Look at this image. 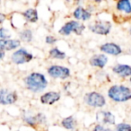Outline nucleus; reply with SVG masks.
<instances>
[{
  "instance_id": "obj_8",
  "label": "nucleus",
  "mask_w": 131,
  "mask_h": 131,
  "mask_svg": "<svg viewBox=\"0 0 131 131\" xmlns=\"http://www.w3.org/2000/svg\"><path fill=\"white\" fill-rule=\"evenodd\" d=\"M17 101V93L7 89H0V104L10 105Z\"/></svg>"
},
{
  "instance_id": "obj_9",
  "label": "nucleus",
  "mask_w": 131,
  "mask_h": 131,
  "mask_svg": "<svg viewBox=\"0 0 131 131\" xmlns=\"http://www.w3.org/2000/svg\"><path fill=\"white\" fill-rule=\"evenodd\" d=\"M96 120L103 125H115V116L111 111H102L97 112ZM100 124V125H101Z\"/></svg>"
},
{
  "instance_id": "obj_17",
  "label": "nucleus",
  "mask_w": 131,
  "mask_h": 131,
  "mask_svg": "<svg viewBox=\"0 0 131 131\" xmlns=\"http://www.w3.org/2000/svg\"><path fill=\"white\" fill-rule=\"evenodd\" d=\"M116 8L120 12H124L126 14L131 13V5L128 0H120L117 3Z\"/></svg>"
},
{
  "instance_id": "obj_3",
  "label": "nucleus",
  "mask_w": 131,
  "mask_h": 131,
  "mask_svg": "<svg viewBox=\"0 0 131 131\" xmlns=\"http://www.w3.org/2000/svg\"><path fill=\"white\" fill-rule=\"evenodd\" d=\"M84 101L88 106L93 108H102L106 104L105 97L97 92H91L86 93L84 97Z\"/></svg>"
},
{
  "instance_id": "obj_5",
  "label": "nucleus",
  "mask_w": 131,
  "mask_h": 131,
  "mask_svg": "<svg viewBox=\"0 0 131 131\" xmlns=\"http://www.w3.org/2000/svg\"><path fill=\"white\" fill-rule=\"evenodd\" d=\"M48 74L52 78H59V79H67L70 75L69 68L62 67V66H50L48 68Z\"/></svg>"
},
{
  "instance_id": "obj_20",
  "label": "nucleus",
  "mask_w": 131,
  "mask_h": 131,
  "mask_svg": "<svg viewBox=\"0 0 131 131\" xmlns=\"http://www.w3.org/2000/svg\"><path fill=\"white\" fill-rule=\"evenodd\" d=\"M19 36H20V39L23 41L31 42V40H32V31L29 29L23 30V31H21L20 33H19Z\"/></svg>"
},
{
  "instance_id": "obj_28",
  "label": "nucleus",
  "mask_w": 131,
  "mask_h": 131,
  "mask_svg": "<svg viewBox=\"0 0 131 131\" xmlns=\"http://www.w3.org/2000/svg\"><path fill=\"white\" fill-rule=\"evenodd\" d=\"M73 131H78V130H73Z\"/></svg>"
},
{
  "instance_id": "obj_19",
  "label": "nucleus",
  "mask_w": 131,
  "mask_h": 131,
  "mask_svg": "<svg viewBox=\"0 0 131 131\" xmlns=\"http://www.w3.org/2000/svg\"><path fill=\"white\" fill-rule=\"evenodd\" d=\"M49 57L55 59H64L66 58V53L59 50L58 48H53L49 50Z\"/></svg>"
},
{
  "instance_id": "obj_26",
  "label": "nucleus",
  "mask_w": 131,
  "mask_h": 131,
  "mask_svg": "<svg viewBox=\"0 0 131 131\" xmlns=\"http://www.w3.org/2000/svg\"><path fill=\"white\" fill-rule=\"evenodd\" d=\"M6 15H5V14H3V13H0V24H3V23L6 21Z\"/></svg>"
},
{
  "instance_id": "obj_2",
  "label": "nucleus",
  "mask_w": 131,
  "mask_h": 131,
  "mask_svg": "<svg viewBox=\"0 0 131 131\" xmlns=\"http://www.w3.org/2000/svg\"><path fill=\"white\" fill-rule=\"evenodd\" d=\"M108 96L113 102H125L131 98V91L127 86L115 84L108 90Z\"/></svg>"
},
{
  "instance_id": "obj_4",
  "label": "nucleus",
  "mask_w": 131,
  "mask_h": 131,
  "mask_svg": "<svg viewBox=\"0 0 131 131\" xmlns=\"http://www.w3.org/2000/svg\"><path fill=\"white\" fill-rule=\"evenodd\" d=\"M84 29H85V26L81 23L77 21H69L59 30L58 32L64 36H68L72 32H75L77 35H81Z\"/></svg>"
},
{
  "instance_id": "obj_14",
  "label": "nucleus",
  "mask_w": 131,
  "mask_h": 131,
  "mask_svg": "<svg viewBox=\"0 0 131 131\" xmlns=\"http://www.w3.org/2000/svg\"><path fill=\"white\" fill-rule=\"evenodd\" d=\"M112 71L122 77H127L131 75V68L128 65L118 64V65H116L112 68Z\"/></svg>"
},
{
  "instance_id": "obj_23",
  "label": "nucleus",
  "mask_w": 131,
  "mask_h": 131,
  "mask_svg": "<svg viewBox=\"0 0 131 131\" xmlns=\"http://www.w3.org/2000/svg\"><path fill=\"white\" fill-rule=\"evenodd\" d=\"M25 121H26V123L29 124V125H31V126H34L35 124H37L35 116H28V117H26Z\"/></svg>"
},
{
  "instance_id": "obj_25",
  "label": "nucleus",
  "mask_w": 131,
  "mask_h": 131,
  "mask_svg": "<svg viewBox=\"0 0 131 131\" xmlns=\"http://www.w3.org/2000/svg\"><path fill=\"white\" fill-rule=\"evenodd\" d=\"M46 43L47 44H54L57 41V39L54 38L53 36H47L45 39Z\"/></svg>"
},
{
  "instance_id": "obj_13",
  "label": "nucleus",
  "mask_w": 131,
  "mask_h": 131,
  "mask_svg": "<svg viewBox=\"0 0 131 131\" xmlns=\"http://www.w3.org/2000/svg\"><path fill=\"white\" fill-rule=\"evenodd\" d=\"M20 46V40H0V50L7 51L12 50Z\"/></svg>"
},
{
  "instance_id": "obj_1",
  "label": "nucleus",
  "mask_w": 131,
  "mask_h": 131,
  "mask_svg": "<svg viewBox=\"0 0 131 131\" xmlns=\"http://www.w3.org/2000/svg\"><path fill=\"white\" fill-rule=\"evenodd\" d=\"M24 83L30 91L33 93H39L42 92L46 89L48 85V81L45 75L40 73H31L28 77H25Z\"/></svg>"
},
{
  "instance_id": "obj_24",
  "label": "nucleus",
  "mask_w": 131,
  "mask_h": 131,
  "mask_svg": "<svg viewBox=\"0 0 131 131\" xmlns=\"http://www.w3.org/2000/svg\"><path fill=\"white\" fill-rule=\"evenodd\" d=\"M93 131H112L111 128H108V127H104L102 125H96L94 127H93Z\"/></svg>"
},
{
  "instance_id": "obj_27",
  "label": "nucleus",
  "mask_w": 131,
  "mask_h": 131,
  "mask_svg": "<svg viewBox=\"0 0 131 131\" xmlns=\"http://www.w3.org/2000/svg\"><path fill=\"white\" fill-rule=\"evenodd\" d=\"M4 57H5V52H4V51L0 50V60L3 59V58H4Z\"/></svg>"
},
{
  "instance_id": "obj_15",
  "label": "nucleus",
  "mask_w": 131,
  "mask_h": 131,
  "mask_svg": "<svg viewBox=\"0 0 131 131\" xmlns=\"http://www.w3.org/2000/svg\"><path fill=\"white\" fill-rule=\"evenodd\" d=\"M73 15L75 19L81 21H87L91 18L92 15L90 12H88L86 9L83 8L82 6H78L75 8V10L74 11Z\"/></svg>"
},
{
  "instance_id": "obj_6",
  "label": "nucleus",
  "mask_w": 131,
  "mask_h": 131,
  "mask_svg": "<svg viewBox=\"0 0 131 131\" xmlns=\"http://www.w3.org/2000/svg\"><path fill=\"white\" fill-rule=\"evenodd\" d=\"M111 24L108 21H96L89 25L90 31L100 35H108L111 31Z\"/></svg>"
},
{
  "instance_id": "obj_22",
  "label": "nucleus",
  "mask_w": 131,
  "mask_h": 131,
  "mask_svg": "<svg viewBox=\"0 0 131 131\" xmlns=\"http://www.w3.org/2000/svg\"><path fill=\"white\" fill-rule=\"evenodd\" d=\"M116 131H131V127L129 124L119 123L116 126Z\"/></svg>"
},
{
  "instance_id": "obj_16",
  "label": "nucleus",
  "mask_w": 131,
  "mask_h": 131,
  "mask_svg": "<svg viewBox=\"0 0 131 131\" xmlns=\"http://www.w3.org/2000/svg\"><path fill=\"white\" fill-rule=\"evenodd\" d=\"M23 15H24V18L26 19V21H28L29 23H36L39 19L38 13H37L36 10L33 9V8H29V9H27Z\"/></svg>"
},
{
  "instance_id": "obj_21",
  "label": "nucleus",
  "mask_w": 131,
  "mask_h": 131,
  "mask_svg": "<svg viewBox=\"0 0 131 131\" xmlns=\"http://www.w3.org/2000/svg\"><path fill=\"white\" fill-rule=\"evenodd\" d=\"M11 37V33L7 29L2 27L0 28V40H9Z\"/></svg>"
},
{
  "instance_id": "obj_11",
  "label": "nucleus",
  "mask_w": 131,
  "mask_h": 131,
  "mask_svg": "<svg viewBox=\"0 0 131 131\" xmlns=\"http://www.w3.org/2000/svg\"><path fill=\"white\" fill-rule=\"evenodd\" d=\"M60 93L58 92H48L40 96V102L43 104H48V105H52L55 102L59 101Z\"/></svg>"
},
{
  "instance_id": "obj_12",
  "label": "nucleus",
  "mask_w": 131,
  "mask_h": 131,
  "mask_svg": "<svg viewBox=\"0 0 131 131\" xmlns=\"http://www.w3.org/2000/svg\"><path fill=\"white\" fill-rule=\"evenodd\" d=\"M89 62H90V65H91L92 67H95V68H103L108 62V58L103 54L93 55V56L90 58Z\"/></svg>"
},
{
  "instance_id": "obj_18",
  "label": "nucleus",
  "mask_w": 131,
  "mask_h": 131,
  "mask_svg": "<svg viewBox=\"0 0 131 131\" xmlns=\"http://www.w3.org/2000/svg\"><path fill=\"white\" fill-rule=\"evenodd\" d=\"M63 127H65L66 129H68V130H72L74 129L75 126V120L73 116H69L68 118H65L61 122Z\"/></svg>"
},
{
  "instance_id": "obj_7",
  "label": "nucleus",
  "mask_w": 131,
  "mask_h": 131,
  "mask_svg": "<svg viewBox=\"0 0 131 131\" xmlns=\"http://www.w3.org/2000/svg\"><path fill=\"white\" fill-rule=\"evenodd\" d=\"M32 54L29 53L25 49H19L18 50L15 51L12 54V61L16 65H22V64L30 62L32 59Z\"/></svg>"
},
{
  "instance_id": "obj_10",
  "label": "nucleus",
  "mask_w": 131,
  "mask_h": 131,
  "mask_svg": "<svg viewBox=\"0 0 131 131\" xmlns=\"http://www.w3.org/2000/svg\"><path fill=\"white\" fill-rule=\"evenodd\" d=\"M100 49L104 53H107L110 55H113V56H118V55L121 54L122 49L118 45L113 42H108V43L102 44L100 47Z\"/></svg>"
}]
</instances>
